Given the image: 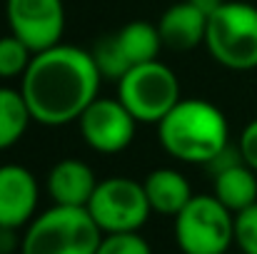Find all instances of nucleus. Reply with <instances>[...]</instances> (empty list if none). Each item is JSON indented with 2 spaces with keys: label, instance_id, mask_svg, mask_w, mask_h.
Wrapping results in <instances>:
<instances>
[{
  "label": "nucleus",
  "instance_id": "obj_8",
  "mask_svg": "<svg viewBox=\"0 0 257 254\" xmlns=\"http://www.w3.org/2000/svg\"><path fill=\"white\" fill-rule=\"evenodd\" d=\"M163 48L165 45H163L158 25L145 23V20H133L117 28L115 33L102 35L90 53L97 63L100 75L117 83L127 70L150 60H160Z\"/></svg>",
  "mask_w": 257,
  "mask_h": 254
},
{
  "label": "nucleus",
  "instance_id": "obj_23",
  "mask_svg": "<svg viewBox=\"0 0 257 254\" xmlns=\"http://www.w3.org/2000/svg\"><path fill=\"white\" fill-rule=\"evenodd\" d=\"M13 254H20V252H13Z\"/></svg>",
  "mask_w": 257,
  "mask_h": 254
},
{
  "label": "nucleus",
  "instance_id": "obj_17",
  "mask_svg": "<svg viewBox=\"0 0 257 254\" xmlns=\"http://www.w3.org/2000/svg\"><path fill=\"white\" fill-rule=\"evenodd\" d=\"M33 50L13 33L0 38V78L10 80V78H23L30 60H33Z\"/></svg>",
  "mask_w": 257,
  "mask_h": 254
},
{
  "label": "nucleus",
  "instance_id": "obj_5",
  "mask_svg": "<svg viewBox=\"0 0 257 254\" xmlns=\"http://www.w3.org/2000/svg\"><path fill=\"white\" fill-rule=\"evenodd\" d=\"M172 219L182 254H225L235 244V214L215 194H192Z\"/></svg>",
  "mask_w": 257,
  "mask_h": 254
},
{
  "label": "nucleus",
  "instance_id": "obj_4",
  "mask_svg": "<svg viewBox=\"0 0 257 254\" xmlns=\"http://www.w3.org/2000/svg\"><path fill=\"white\" fill-rule=\"evenodd\" d=\"M205 48L227 70L257 68V8L242 0H225L210 18Z\"/></svg>",
  "mask_w": 257,
  "mask_h": 254
},
{
  "label": "nucleus",
  "instance_id": "obj_3",
  "mask_svg": "<svg viewBox=\"0 0 257 254\" xmlns=\"http://www.w3.org/2000/svg\"><path fill=\"white\" fill-rule=\"evenodd\" d=\"M102 229L87 207L53 204L35 214L20 239V254H95Z\"/></svg>",
  "mask_w": 257,
  "mask_h": 254
},
{
  "label": "nucleus",
  "instance_id": "obj_7",
  "mask_svg": "<svg viewBox=\"0 0 257 254\" xmlns=\"http://www.w3.org/2000/svg\"><path fill=\"white\" fill-rule=\"evenodd\" d=\"M87 212L102 234L115 232H140L153 214V207L145 194V184L133 177H107L100 179Z\"/></svg>",
  "mask_w": 257,
  "mask_h": 254
},
{
  "label": "nucleus",
  "instance_id": "obj_2",
  "mask_svg": "<svg viewBox=\"0 0 257 254\" xmlns=\"http://www.w3.org/2000/svg\"><path fill=\"white\" fill-rule=\"evenodd\" d=\"M160 147L187 165H210L230 145L225 112L200 97H182L158 122Z\"/></svg>",
  "mask_w": 257,
  "mask_h": 254
},
{
  "label": "nucleus",
  "instance_id": "obj_10",
  "mask_svg": "<svg viewBox=\"0 0 257 254\" xmlns=\"http://www.w3.org/2000/svg\"><path fill=\"white\" fill-rule=\"evenodd\" d=\"M10 33L18 35L33 53L63 43L65 5L63 0H5Z\"/></svg>",
  "mask_w": 257,
  "mask_h": 254
},
{
  "label": "nucleus",
  "instance_id": "obj_19",
  "mask_svg": "<svg viewBox=\"0 0 257 254\" xmlns=\"http://www.w3.org/2000/svg\"><path fill=\"white\" fill-rule=\"evenodd\" d=\"M235 244L242 254H257V202L235 214Z\"/></svg>",
  "mask_w": 257,
  "mask_h": 254
},
{
  "label": "nucleus",
  "instance_id": "obj_16",
  "mask_svg": "<svg viewBox=\"0 0 257 254\" xmlns=\"http://www.w3.org/2000/svg\"><path fill=\"white\" fill-rule=\"evenodd\" d=\"M30 122L33 115L23 92L13 87H0V152L18 145Z\"/></svg>",
  "mask_w": 257,
  "mask_h": 254
},
{
  "label": "nucleus",
  "instance_id": "obj_1",
  "mask_svg": "<svg viewBox=\"0 0 257 254\" xmlns=\"http://www.w3.org/2000/svg\"><path fill=\"white\" fill-rule=\"evenodd\" d=\"M102 75L90 50L58 43L33 55L20 92L28 102L33 122L60 127L78 122L87 105L97 97Z\"/></svg>",
  "mask_w": 257,
  "mask_h": 254
},
{
  "label": "nucleus",
  "instance_id": "obj_18",
  "mask_svg": "<svg viewBox=\"0 0 257 254\" xmlns=\"http://www.w3.org/2000/svg\"><path fill=\"white\" fill-rule=\"evenodd\" d=\"M95 254H153V247L140 232H115L102 234Z\"/></svg>",
  "mask_w": 257,
  "mask_h": 254
},
{
  "label": "nucleus",
  "instance_id": "obj_21",
  "mask_svg": "<svg viewBox=\"0 0 257 254\" xmlns=\"http://www.w3.org/2000/svg\"><path fill=\"white\" fill-rule=\"evenodd\" d=\"M15 232H18V229L0 227V254H13V252H15V244H18ZM18 252H20V249H18Z\"/></svg>",
  "mask_w": 257,
  "mask_h": 254
},
{
  "label": "nucleus",
  "instance_id": "obj_15",
  "mask_svg": "<svg viewBox=\"0 0 257 254\" xmlns=\"http://www.w3.org/2000/svg\"><path fill=\"white\" fill-rule=\"evenodd\" d=\"M212 194L232 214L247 209L257 202V172L242 160L212 172Z\"/></svg>",
  "mask_w": 257,
  "mask_h": 254
},
{
  "label": "nucleus",
  "instance_id": "obj_6",
  "mask_svg": "<svg viewBox=\"0 0 257 254\" xmlns=\"http://www.w3.org/2000/svg\"><path fill=\"white\" fill-rule=\"evenodd\" d=\"M117 97L138 122L158 125L182 100L177 75L163 60L143 63L117 80Z\"/></svg>",
  "mask_w": 257,
  "mask_h": 254
},
{
  "label": "nucleus",
  "instance_id": "obj_24",
  "mask_svg": "<svg viewBox=\"0 0 257 254\" xmlns=\"http://www.w3.org/2000/svg\"><path fill=\"white\" fill-rule=\"evenodd\" d=\"M225 254H230V252H225Z\"/></svg>",
  "mask_w": 257,
  "mask_h": 254
},
{
  "label": "nucleus",
  "instance_id": "obj_22",
  "mask_svg": "<svg viewBox=\"0 0 257 254\" xmlns=\"http://www.w3.org/2000/svg\"><path fill=\"white\" fill-rule=\"evenodd\" d=\"M190 3H192V5H197V8H200V10H202V13L210 18V15H212V13H215V10H217L222 3H225V0H190Z\"/></svg>",
  "mask_w": 257,
  "mask_h": 254
},
{
  "label": "nucleus",
  "instance_id": "obj_12",
  "mask_svg": "<svg viewBox=\"0 0 257 254\" xmlns=\"http://www.w3.org/2000/svg\"><path fill=\"white\" fill-rule=\"evenodd\" d=\"M95 187H97V179L92 167L75 157H65L55 162L48 172V194L53 204L87 207Z\"/></svg>",
  "mask_w": 257,
  "mask_h": 254
},
{
  "label": "nucleus",
  "instance_id": "obj_14",
  "mask_svg": "<svg viewBox=\"0 0 257 254\" xmlns=\"http://www.w3.org/2000/svg\"><path fill=\"white\" fill-rule=\"evenodd\" d=\"M143 184H145V194H148V202H150L155 214L175 217L192 199L190 182H187V177L180 169L172 167L153 169L143 179Z\"/></svg>",
  "mask_w": 257,
  "mask_h": 254
},
{
  "label": "nucleus",
  "instance_id": "obj_20",
  "mask_svg": "<svg viewBox=\"0 0 257 254\" xmlns=\"http://www.w3.org/2000/svg\"><path fill=\"white\" fill-rule=\"evenodd\" d=\"M237 150H240V155H242V162L250 165V167L257 172V117L252 122H247L245 130L240 132Z\"/></svg>",
  "mask_w": 257,
  "mask_h": 254
},
{
  "label": "nucleus",
  "instance_id": "obj_9",
  "mask_svg": "<svg viewBox=\"0 0 257 254\" xmlns=\"http://www.w3.org/2000/svg\"><path fill=\"white\" fill-rule=\"evenodd\" d=\"M80 135L90 150L100 155H117L135 140L138 120L120 102V97H95L78 120Z\"/></svg>",
  "mask_w": 257,
  "mask_h": 254
},
{
  "label": "nucleus",
  "instance_id": "obj_13",
  "mask_svg": "<svg viewBox=\"0 0 257 254\" xmlns=\"http://www.w3.org/2000/svg\"><path fill=\"white\" fill-rule=\"evenodd\" d=\"M163 38V45L170 50H192L205 43L207 33V15L192 5L190 0H180L170 5L160 20L155 23Z\"/></svg>",
  "mask_w": 257,
  "mask_h": 254
},
{
  "label": "nucleus",
  "instance_id": "obj_11",
  "mask_svg": "<svg viewBox=\"0 0 257 254\" xmlns=\"http://www.w3.org/2000/svg\"><path fill=\"white\" fill-rule=\"evenodd\" d=\"M40 187L23 165H0V227L20 229L35 219Z\"/></svg>",
  "mask_w": 257,
  "mask_h": 254
}]
</instances>
